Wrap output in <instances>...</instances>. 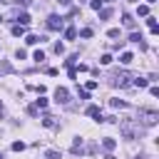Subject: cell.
Instances as JSON below:
<instances>
[{
    "mask_svg": "<svg viewBox=\"0 0 159 159\" xmlns=\"http://www.w3.org/2000/svg\"><path fill=\"white\" fill-rule=\"evenodd\" d=\"M129 80H132V75H129V72H124V70H122V72H114V75H112V80H109V82H112V84H114V87H127V84H129Z\"/></svg>",
    "mask_w": 159,
    "mask_h": 159,
    "instance_id": "cell-3",
    "label": "cell"
},
{
    "mask_svg": "<svg viewBox=\"0 0 159 159\" xmlns=\"http://www.w3.org/2000/svg\"><path fill=\"white\" fill-rule=\"evenodd\" d=\"M75 37H77V30H75L72 25H70V27H65V40H75Z\"/></svg>",
    "mask_w": 159,
    "mask_h": 159,
    "instance_id": "cell-9",
    "label": "cell"
},
{
    "mask_svg": "<svg viewBox=\"0 0 159 159\" xmlns=\"http://www.w3.org/2000/svg\"><path fill=\"white\" fill-rule=\"evenodd\" d=\"M129 40H132V42H142V35H139V32H132Z\"/></svg>",
    "mask_w": 159,
    "mask_h": 159,
    "instance_id": "cell-29",
    "label": "cell"
},
{
    "mask_svg": "<svg viewBox=\"0 0 159 159\" xmlns=\"http://www.w3.org/2000/svg\"><path fill=\"white\" fill-rule=\"evenodd\" d=\"M32 60H35V62H45V52H42V50H35Z\"/></svg>",
    "mask_w": 159,
    "mask_h": 159,
    "instance_id": "cell-21",
    "label": "cell"
},
{
    "mask_svg": "<svg viewBox=\"0 0 159 159\" xmlns=\"http://www.w3.org/2000/svg\"><path fill=\"white\" fill-rule=\"evenodd\" d=\"M102 2H104V0H89V7H92V10H99Z\"/></svg>",
    "mask_w": 159,
    "mask_h": 159,
    "instance_id": "cell-27",
    "label": "cell"
},
{
    "mask_svg": "<svg viewBox=\"0 0 159 159\" xmlns=\"http://www.w3.org/2000/svg\"><path fill=\"white\" fill-rule=\"evenodd\" d=\"M25 149V142H12V152H22Z\"/></svg>",
    "mask_w": 159,
    "mask_h": 159,
    "instance_id": "cell-26",
    "label": "cell"
},
{
    "mask_svg": "<svg viewBox=\"0 0 159 159\" xmlns=\"http://www.w3.org/2000/svg\"><path fill=\"white\" fill-rule=\"evenodd\" d=\"M0 50H2V47H0Z\"/></svg>",
    "mask_w": 159,
    "mask_h": 159,
    "instance_id": "cell-42",
    "label": "cell"
},
{
    "mask_svg": "<svg viewBox=\"0 0 159 159\" xmlns=\"http://www.w3.org/2000/svg\"><path fill=\"white\" fill-rule=\"evenodd\" d=\"M12 2H15V5H22V7H27L32 0H12Z\"/></svg>",
    "mask_w": 159,
    "mask_h": 159,
    "instance_id": "cell-35",
    "label": "cell"
},
{
    "mask_svg": "<svg viewBox=\"0 0 159 159\" xmlns=\"http://www.w3.org/2000/svg\"><path fill=\"white\" fill-rule=\"evenodd\" d=\"M55 102L67 104V102H70V92H67L65 87H57V89H55Z\"/></svg>",
    "mask_w": 159,
    "mask_h": 159,
    "instance_id": "cell-5",
    "label": "cell"
},
{
    "mask_svg": "<svg viewBox=\"0 0 159 159\" xmlns=\"http://www.w3.org/2000/svg\"><path fill=\"white\" fill-rule=\"evenodd\" d=\"M12 35H15V37L25 35V25H12Z\"/></svg>",
    "mask_w": 159,
    "mask_h": 159,
    "instance_id": "cell-17",
    "label": "cell"
},
{
    "mask_svg": "<svg viewBox=\"0 0 159 159\" xmlns=\"http://www.w3.org/2000/svg\"><path fill=\"white\" fill-rule=\"evenodd\" d=\"M2 114H5V109H2V104H0V117H2Z\"/></svg>",
    "mask_w": 159,
    "mask_h": 159,
    "instance_id": "cell-37",
    "label": "cell"
},
{
    "mask_svg": "<svg viewBox=\"0 0 159 159\" xmlns=\"http://www.w3.org/2000/svg\"><path fill=\"white\" fill-rule=\"evenodd\" d=\"M0 159H2V154H0Z\"/></svg>",
    "mask_w": 159,
    "mask_h": 159,
    "instance_id": "cell-41",
    "label": "cell"
},
{
    "mask_svg": "<svg viewBox=\"0 0 159 159\" xmlns=\"http://www.w3.org/2000/svg\"><path fill=\"white\" fill-rule=\"evenodd\" d=\"M77 94H80V99H89V92H87V89H80Z\"/></svg>",
    "mask_w": 159,
    "mask_h": 159,
    "instance_id": "cell-34",
    "label": "cell"
},
{
    "mask_svg": "<svg viewBox=\"0 0 159 159\" xmlns=\"http://www.w3.org/2000/svg\"><path fill=\"white\" fill-rule=\"evenodd\" d=\"M87 117H97V119H102L99 107H97V104H89V107H87Z\"/></svg>",
    "mask_w": 159,
    "mask_h": 159,
    "instance_id": "cell-6",
    "label": "cell"
},
{
    "mask_svg": "<svg viewBox=\"0 0 159 159\" xmlns=\"http://www.w3.org/2000/svg\"><path fill=\"white\" fill-rule=\"evenodd\" d=\"M137 15H139V17H147V15H149V5H139V7H137Z\"/></svg>",
    "mask_w": 159,
    "mask_h": 159,
    "instance_id": "cell-16",
    "label": "cell"
},
{
    "mask_svg": "<svg viewBox=\"0 0 159 159\" xmlns=\"http://www.w3.org/2000/svg\"><path fill=\"white\" fill-rule=\"evenodd\" d=\"M97 87H99V82H97V80H89V82L84 84V89H87V92H94Z\"/></svg>",
    "mask_w": 159,
    "mask_h": 159,
    "instance_id": "cell-18",
    "label": "cell"
},
{
    "mask_svg": "<svg viewBox=\"0 0 159 159\" xmlns=\"http://www.w3.org/2000/svg\"><path fill=\"white\" fill-rule=\"evenodd\" d=\"M107 35H109V37H112V40H117V37H122V35H119V30H117V27H112V30H109V32H107Z\"/></svg>",
    "mask_w": 159,
    "mask_h": 159,
    "instance_id": "cell-28",
    "label": "cell"
},
{
    "mask_svg": "<svg viewBox=\"0 0 159 159\" xmlns=\"http://www.w3.org/2000/svg\"><path fill=\"white\" fill-rule=\"evenodd\" d=\"M109 15H112V10H102V12H99V20H107Z\"/></svg>",
    "mask_w": 159,
    "mask_h": 159,
    "instance_id": "cell-31",
    "label": "cell"
},
{
    "mask_svg": "<svg viewBox=\"0 0 159 159\" xmlns=\"http://www.w3.org/2000/svg\"><path fill=\"white\" fill-rule=\"evenodd\" d=\"M35 107L45 109V107H47V97H37V99H35Z\"/></svg>",
    "mask_w": 159,
    "mask_h": 159,
    "instance_id": "cell-22",
    "label": "cell"
},
{
    "mask_svg": "<svg viewBox=\"0 0 159 159\" xmlns=\"http://www.w3.org/2000/svg\"><path fill=\"white\" fill-rule=\"evenodd\" d=\"M42 40H45V37H40V35H27V37H25L27 45H37V42H42Z\"/></svg>",
    "mask_w": 159,
    "mask_h": 159,
    "instance_id": "cell-10",
    "label": "cell"
},
{
    "mask_svg": "<svg viewBox=\"0 0 159 159\" xmlns=\"http://www.w3.org/2000/svg\"><path fill=\"white\" fill-rule=\"evenodd\" d=\"M102 147H104V149H107V152H112V149H114V147H117V142H114V139H112V137H104V139H102Z\"/></svg>",
    "mask_w": 159,
    "mask_h": 159,
    "instance_id": "cell-7",
    "label": "cell"
},
{
    "mask_svg": "<svg viewBox=\"0 0 159 159\" xmlns=\"http://www.w3.org/2000/svg\"><path fill=\"white\" fill-rule=\"evenodd\" d=\"M152 2H157V0H147V5H152Z\"/></svg>",
    "mask_w": 159,
    "mask_h": 159,
    "instance_id": "cell-38",
    "label": "cell"
},
{
    "mask_svg": "<svg viewBox=\"0 0 159 159\" xmlns=\"http://www.w3.org/2000/svg\"><path fill=\"white\" fill-rule=\"evenodd\" d=\"M47 27H50V30H62V27H65V20H62L60 15H50V17H47Z\"/></svg>",
    "mask_w": 159,
    "mask_h": 159,
    "instance_id": "cell-4",
    "label": "cell"
},
{
    "mask_svg": "<svg viewBox=\"0 0 159 159\" xmlns=\"http://www.w3.org/2000/svg\"><path fill=\"white\" fill-rule=\"evenodd\" d=\"M132 60H134V55H132V52H122V57H119V62H122V65H129Z\"/></svg>",
    "mask_w": 159,
    "mask_h": 159,
    "instance_id": "cell-14",
    "label": "cell"
},
{
    "mask_svg": "<svg viewBox=\"0 0 159 159\" xmlns=\"http://www.w3.org/2000/svg\"><path fill=\"white\" fill-rule=\"evenodd\" d=\"M147 22H149V32H152V35H157V32H159V25H157V20H154V17H149Z\"/></svg>",
    "mask_w": 159,
    "mask_h": 159,
    "instance_id": "cell-13",
    "label": "cell"
},
{
    "mask_svg": "<svg viewBox=\"0 0 159 159\" xmlns=\"http://www.w3.org/2000/svg\"><path fill=\"white\" fill-rule=\"evenodd\" d=\"M45 159H62V157H60V152H55V149H47V152H45Z\"/></svg>",
    "mask_w": 159,
    "mask_h": 159,
    "instance_id": "cell-19",
    "label": "cell"
},
{
    "mask_svg": "<svg viewBox=\"0 0 159 159\" xmlns=\"http://www.w3.org/2000/svg\"><path fill=\"white\" fill-rule=\"evenodd\" d=\"M55 52H57V55H62V52H65V45H62V42H57V45H55Z\"/></svg>",
    "mask_w": 159,
    "mask_h": 159,
    "instance_id": "cell-32",
    "label": "cell"
},
{
    "mask_svg": "<svg viewBox=\"0 0 159 159\" xmlns=\"http://www.w3.org/2000/svg\"><path fill=\"white\" fill-rule=\"evenodd\" d=\"M60 2H62V5H67V2H70V0H60Z\"/></svg>",
    "mask_w": 159,
    "mask_h": 159,
    "instance_id": "cell-39",
    "label": "cell"
},
{
    "mask_svg": "<svg viewBox=\"0 0 159 159\" xmlns=\"http://www.w3.org/2000/svg\"><path fill=\"white\" fill-rule=\"evenodd\" d=\"M42 124H45V127H55V117L45 114V117H42Z\"/></svg>",
    "mask_w": 159,
    "mask_h": 159,
    "instance_id": "cell-23",
    "label": "cell"
},
{
    "mask_svg": "<svg viewBox=\"0 0 159 159\" xmlns=\"http://www.w3.org/2000/svg\"><path fill=\"white\" fill-rule=\"evenodd\" d=\"M139 119H142L147 127H152V124H157L159 112H157V109H149V107H142V109H139Z\"/></svg>",
    "mask_w": 159,
    "mask_h": 159,
    "instance_id": "cell-2",
    "label": "cell"
},
{
    "mask_svg": "<svg viewBox=\"0 0 159 159\" xmlns=\"http://www.w3.org/2000/svg\"><path fill=\"white\" fill-rule=\"evenodd\" d=\"M134 159H144V157H134Z\"/></svg>",
    "mask_w": 159,
    "mask_h": 159,
    "instance_id": "cell-40",
    "label": "cell"
},
{
    "mask_svg": "<svg viewBox=\"0 0 159 159\" xmlns=\"http://www.w3.org/2000/svg\"><path fill=\"white\" fill-rule=\"evenodd\" d=\"M7 72H12V65L10 62H0V75H7Z\"/></svg>",
    "mask_w": 159,
    "mask_h": 159,
    "instance_id": "cell-20",
    "label": "cell"
},
{
    "mask_svg": "<svg viewBox=\"0 0 159 159\" xmlns=\"http://www.w3.org/2000/svg\"><path fill=\"white\" fill-rule=\"evenodd\" d=\"M104 159H117V157H114V154H107V157H104Z\"/></svg>",
    "mask_w": 159,
    "mask_h": 159,
    "instance_id": "cell-36",
    "label": "cell"
},
{
    "mask_svg": "<svg viewBox=\"0 0 159 159\" xmlns=\"http://www.w3.org/2000/svg\"><path fill=\"white\" fill-rule=\"evenodd\" d=\"M80 37L89 40V37H92V27H84V30H80Z\"/></svg>",
    "mask_w": 159,
    "mask_h": 159,
    "instance_id": "cell-25",
    "label": "cell"
},
{
    "mask_svg": "<svg viewBox=\"0 0 159 159\" xmlns=\"http://www.w3.org/2000/svg\"><path fill=\"white\" fill-rule=\"evenodd\" d=\"M72 152H75V154H77V152H82V139H80V137L72 142Z\"/></svg>",
    "mask_w": 159,
    "mask_h": 159,
    "instance_id": "cell-24",
    "label": "cell"
},
{
    "mask_svg": "<svg viewBox=\"0 0 159 159\" xmlns=\"http://www.w3.org/2000/svg\"><path fill=\"white\" fill-rule=\"evenodd\" d=\"M99 62H102V65H109V62H112V55H102Z\"/></svg>",
    "mask_w": 159,
    "mask_h": 159,
    "instance_id": "cell-30",
    "label": "cell"
},
{
    "mask_svg": "<svg viewBox=\"0 0 159 159\" xmlns=\"http://www.w3.org/2000/svg\"><path fill=\"white\" fill-rule=\"evenodd\" d=\"M109 104H112L114 109H124V107H127V102H124V99H109Z\"/></svg>",
    "mask_w": 159,
    "mask_h": 159,
    "instance_id": "cell-15",
    "label": "cell"
},
{
    "mask_svg": "<svg viewBox=\"0 0 159 159\" xmlns=\"http://www.w3.org/2000/svg\"><path fill=\"white\" fill-rule=\"evenodd\" d=\"M119 132H122V137H124V139H139V137H142L139 119H137V122H134V119H124V122L119 124Z\"/></svg>",
    "mask_w": 159,
    "mask_h": 159,
    "instance_id": "cell-1",
    "label": "cell"
},
{
    "mask_svg": "<svg viewBox=\"0 0 159 159\" xmlns=\"http://www.w3.org/2000/svg\"><path fill=\"white\" fill-rule=\"evenodd\" d=\"M15 57H17V60H25V50L17 47V50H15Z\"/></svg>",
    "mask_w": 159,
    "mask_h": 159,
    "instance_id": "cell-33",
    "label": "cell"
},
{
    "mask_svg": "<svg viewBox=\"0 0 159 159\" xmlns=\"http://www.w3.org/2000/svg\"><path fill=\"white\" fill-rule=\"evenodd\" d=\"M132 80H134V82H132L134 87H147V84H149V80H147V77H132Z\"/></svg>",
    "mask_w": 159,
    "mask_h": 159,
    "instance_id": "cell-11",
    "label": "cell"
},
{
    "mask_svg": "<svg viewBox=\"0 0 159 159\" xmlns=\"http://www.w3.org/2000/svg\"><path fill=\"white\" fill-rule=\"evenodd\" d=\"M122 22H124V27H134V17H132V15H127V12L122 15Z\"/></svg>",
    "mask_w": 159,
    "mask_h": 159,
    "instance_id": "cell-12",
    "label": "cell"
},
{
    "mask_svg": "<svg viewBox=\"0 0 159 159\" xmlns=\"http://www.w3.org/2000/svg\"><path fill=\"white\" fill-rule=\"evenodd\" d=\"M0 20H2V17H0Z\"/></svg>",
    "mask_w": 159,
    "mask_h": 159,
    "instance_id": "cell-43",
    "label": "cell"
},
{
    "mask_svg": "<svg viewBox=\"0 0 159 159\" xmlns=\"http://www.w3.org/2000/svg\"><path fill=\"white\" fill-rule=\"evenodd\" d=\"M15 20H17V25H30V15H27V12H20Z\"/></svg>",
    "mask_w": 159,
    "mask_h": 159,
    "instance_id": "cell-8",
    "label": "cell"
}]
</instances>
